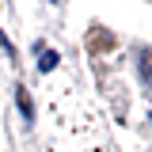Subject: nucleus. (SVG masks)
Wrapping results in <instances>:
<instances>
[{"label": "nucleus", "instance_id": "f257e3e1", "mask_svg": "<svg viewBox=\"0 0 152 152\" xmlns=\"http://www.w3.org/2000/svg\"><path fill=\"white\" fill-rule=\"evenodd\" d=\"M114 46H118V38H114L107 27H91V31H88V50H91V53H107Z\"/></svg>", "mask_w": 152, "mask_h": 152}, {"label": "nucleus", "instance_id": "f03ea898", "mask_svg": "<svg viewBox=\"0 0 152 152\" xmlns=\"http://www.w3.org/2000/svg\"><path fill=\"white\" fill-rule=\"evenodd\" d=\"M15 99H19V110H23V118L31 122V118H34V103H31V95H27V88H15Z\"/></svg>", "mask_w": 152, "mask_h": 152}, {"label": "nucleus", "instance_id": "7ed1b4c3", "mask_svg": "<svg viewBox=\"0 0 152 152\" xmlns=\"http://www.w3.org/2000/svg\"><path fill=\"white\" fill-rule=\"evenodd\" d=\"M141 76L145 84H152V50H141Z\"/></svg>", "mask_w": 152, "mask_h": 152}, {"label": "nucleus", "instance_id": "20e7f679", "mask_svg": "<svg viewBox=\"0 0 152 152\" xmlns=\"http://www.w3.org/2000/svg\"><path fill=\"white\" fill-rule=\"evenodd\" d=\"M57 61H61V57H57L53 50H46V53H42V61H38V69H42V72H53V69H57Z\"/></svg>", "mask_w": 152, "mask_h": 152}, {"label": "nucleus", "instance_id": "39448f33", "mask_svg": "<svg viewBox=\"0 0 152 152\" xmlns=\"http://www.w3.org/2000/svg\"><path fill=\"white\" fill-rule=\"evenodd\" d=\"M0 50H4V53H8V57H15V50H12V42H8V38H4V34H0Z\"/></svg>", "mask_w": 152, "mask_h": 152}]
</instances>
